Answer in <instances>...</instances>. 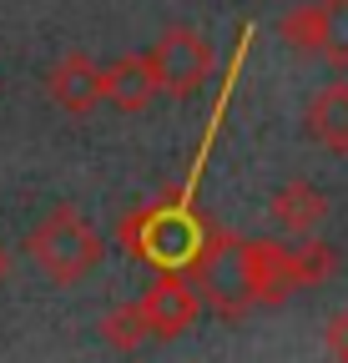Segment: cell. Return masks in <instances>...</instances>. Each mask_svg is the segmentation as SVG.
<instances>
[{
  "label": "cell",
  "mask_w": 348,
  "mask_h": 363,
  "mask_svg": "<svg viewBox=\"0 0 348 363\" xmlns=\"http://www.w3.org/2000/svg\"><path fill=\"white\" fill-rule=\"evenodd\" d=\"M207 233L212 222L197 212V202H187V192H172L116 222V242L157 272H192L197 252L207 247Z\"/></svg>",
  "instance_id": "1"
},
{
  "label": "cell",
  "mask_w": 348,
  "mask_h": 363,
  "mask_svg": "<svg viewBox=\"0 0 348 363\" xmlns=\"http://www.w3.org/2000/svg\"><path fill=\"white\" fill-rule=\"evenodd\" d=\"M101 338H106L111 348H121V353H132V348H142L152 333H147V323H142L137 303H126V308H111V313L101 318Z\"/></svg>",
  "instance_id": "12"
},
{
  "label": "cell",
  "mask_w": 348,
  "mask_h": 363,
  "mask_svg": "<svg viewBox=\"0 0 348 363\" xmlns=\"http://www.w3.org/2000/svg\"><path fill=\"white\" fill-rule=\"evenodd\" d=\"M147 56H152L157 86L167 96H177V101L197 96V91L212 81V71H217V51H212V40L197 26H167Z\"/></svg>",
  "instance_id": "4"
},
{
  "label": "cell",
  "mask_w": 348,
  "mask_h": 363,
  "mask_svg": "<svg viewBox=\"0 0 348 363\" xmlns=\"http://www.w3.org/2000/svg\"><path fill=\"white\" fill-rule=\"evenodd\" d=\"M192 288L212 303L217 318H242L252 308V293H247V252H242V238L212 227L207 233V247L197 252L192 262Z\"/></svg>",
  "instance_id": "3"
},
{
  "label": "cell",
  "mask_w": 348,
  "mask_h": 363,
  "mask_svg": "<svg viewBox=\"0 0 348 363\" xmlns=\"http://www.w3.org/2000/svg\"><path fill=\"white\" fill-rule=\"evenodd\" d=\"M318 56L348 71V0H318Z\"/></svg>",
  "instance_id": "11"
},
{
  "label": "cell",
  "mask_w": 348,
  "mask_h": 363,
  "mask_svg": "<svg viewBox=\"0 0 348 363\" xmlns=\"http://www.w3.org/2000/svg\"><path fill=\"white\" fill-rule=\"evenodd\" d=\"M157 71H152V56H116L111 66H101V101H111L116 111H126V116H137V111H147L152 106V96H157Z\"/></svg>",
  "instance_id": "8"
},
{
  "label": "cell",
  "mask_w": 348,
  "mask_h": 363,
  "mask_svg": "<svg viewBox=\"0 0 348 363\" xmlns=\"http://www.w3.org/2000/svg\"><path fill=\"white\" fill-rule=\"evenodd\" d=\"M6 278H11V247L0 242V283H6Z\"/></svg>",
  "instance_id": "15"
},
{
  "label": "cell",
  "mask_w": 348,
  "mask_h": 363,
  "mask_svg": "<svg viewBox=\"0 0 348 363\" xmlns=\"http://www.w3.org/2000/svg\"><path fill=\"white\" fill-rule=\"evenodd\" d=\"M308 136L333 152V157H348V81H333L323 86L313 106H308Z\"/></svg>",
  "instance_id": "10"
},
{
  "label": "cell",
  "mask_w": 348,
  "mask_h": 363,
  "mask_svg": "<svg viewBox=\"0 0 348 363\" xmlns=\"http://www.w3.org/2000/svg\"><path fill=\"white\" fill-rule=\"evenodd\" d=\"M268 212H273V222L283 227V233H293V238H313L318 227H323V217H328V192L298 177V182H283V187L273 192Z\"/></svg>",
  "instance_id": "9"
},
{
  "label": "cell",
  "mask_w": 348,
  "mask_h": 363,
  "mask_svg": "<svg viewBox=\"0 0 348 363\" xmlns=\"http://www.w3.org/2000/svg\"><path fill=\"white\" fill-rule=\"evenodd\" d=\"M137 313H142V323L152 338H182L197 328V318H202V293L192 288L187 272H157L152 288L137 298Z\"/></svg>",
  "instance_id": "5"
},
{
  "label": "cell",
  "mask_w": 348,
  "mask_h": 363,
  "mask_svg": "<svg viewBox=\"0 0 348 363\" xmlns=\"http://www.w3.org/2000/svg\"><path fill=\"white\" fill-rule=\"evenodd\" d=\"M46 96H51L66 116H91V111L101 106V66L86 56V51L61 56V61L46 71Z\"/></svg>",
  "instance_id": "7"
},
{
  "label": "cell",
  "mask_w": 348,
  "mask_h": 363,
  "mask_svg": "<svg viewBox=\"0 0 348 363\" xmlns=\"http://www.w3.org/2000/svg\"><path fill=\"white\" fill-rule=\"evenodd\" d=\"M242 252H247V293H252V308H278L293 293H303V278H298V262H293V247L288 242L242 238Z\"/></svg>",
  "instance_id": "6"
},
{
  "label": "cell",
  "mask_w": 348,
  "mask_h": 363,
  "mask_svg": "<svg viewBox=\"0 0 348 363\" xmlns=\"http://www.w3.org/2000/svg\"><path fill=\"white\" fill-rule=\"evenodd\" d=\"M323 353L348 363V313H333V318H328V328H323Z\"/></svg>",
  "instance_id": "14"
},
{
  "label": "cell",
  "mask_w": 348,
  "mask_h": 363,
  "mask_svg": "<svg viewBox=\"0 0 348 363\" xmlns=\"http://www.w3.org/2000/svg\"><path fill=\"white\" fill-rule=\"evenodd\" d=\"M26 252H30V262L46 272L56 288H71V283L86 278V272H96V262L106 257V242H101V233L71 202H61V207H51L30 227Z\"/></svg>",
  "instance_id": "2"
},
{
  "label": "cell",
  "mask_w": 348,
  "mask_h": 363,
  "mask_svg": "<svg viewBox=\"0 0 348 363\" xmlns=\"http://www.w3.org/2000/svg\"><path fill=\"white\" fill-rule=\"evenodd\" d=\"M283 40L293 45L298 56H318V0H308V6H293L283 16Z\"/></svg>",
  "instance_id": "13"
}]
</instances>
